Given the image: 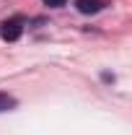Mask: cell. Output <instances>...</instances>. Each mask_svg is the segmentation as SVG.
<instances>
[{"label": "cell", "mask_w": 132, "mask_h": 135, "mask_svg": "<svg viewBox=\"0 0 132 135\" xmlns=\"http://www.w3.org/2000/svg\"><path fill=\"white\" fill-rule=\"evenodd\" d=\"M21 34H23V18H5L3 23H0V36L5 39V42H16L21 39Z\"/></svg>", "instance_id": "1"}, {"label": "cell", "mask_w": 132, "mask_h": 135, "mask_svg": "<svg viewBox=\"0 0 132 135\" xmlns=\"http://www.w3.org/2000/svg\"><path fill=\"white\" fill-rule=\"evenodd\" d=\"M67 0H44V5H49V8H62Z\"/></svg>", "instance_id": "4"}, {"label": "cell", "mask_w": 132, "mask_h": 135, "mask_svg": "<svg viewBox=\"0 0 132 135\" xmlns=\"http://www.w3.org/2000/svg\"><path fill=\"white\" fill-rule=\"evenodd\" d=\"M13 107H16V99H13L11 94L0 91V112H8V109H13Z\"/></svg>", "instance_id": "3"}, {"label": "cell", "mask_w": 132, "mask_h": 135, "mask_svg": "<svg viewBox=\"0 0 132 135\" xmlns=\"http://www.w3.org/2000/svg\"><path fill=\"white\" fill-rule=\"evenodd\" d=\"M75 8L80 13H85V16H93V13H99L104 8V0H75Z\"/></svg>", "instance_id": "2"}]
</instances>
